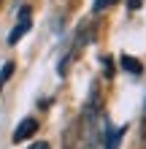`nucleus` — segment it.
Returning <instances> with one entry per match:
<instances>
[{
    "label": "nucleus",
    "mask_w": 146,
    "mask_h": 149,
    "mask_svg": "<svg viewBox=\"0 0 146 149\" xmlns=\"http://www.w3.org/2000/svg\"><path fill=\"white\" fill-rule=\"evenodd\" d=\"M35 130H38V119H33V117L22 119V122H19V127L14 130V144H19V141H24V138H30Z\"/></svg>",
    "instance_id": "f257e3e1"
},
{
    "label": "nucleus",
    "mask_w": 146,
    "mask_h": 149,
    "mask_svg": "<svg viewBox=\"0 0 146 149\" xmlns=\"http://www.w3.org/2000/svg\"><path fill=\"white\" fill-rule=\"evenodd\" d=\"M30 24H33V22H30V8H22V22L11 30V36H8V43H11V46H14V43H19V38L30 30Z\"/></svg>",
    "instance_id": "f03ea898"
},
{
    "label": "nucleus",
    "mask_w": 146,
    "mask_h": 149,
    "mask_svg": "<svg viewBox=\"0 0 146 149\" xmlns=\"http://www.w3.org/2000/svg\"><path fill=\"white\" fill-rule=\"evenodd\" d=\"M122 68H125V71H130V73H141L138 60H135V57H130V54H122Z\"/></svg>",
    "instance_id": "7ed1b4c3"
},
{
    "label": "nucleus",
    "mask_w": 146,
    "mask_h": 149,
    "mask_svg": "<svg viewBox=\"0 0 146 149\" xmlns=\"http://www.w3.org/2000/svg\"><path fill=\"white\" fill-rule=\"evenodd\" d=\"M125 130H127V125H125V127H119L116 133H111V138H108L106 149H116V146H119V141H122V136H125Z\"/></svg>",
    "instance_id": "20e7f679"
},
{
    "label": "nucleus",
    "mask_w": 146,
    "mask_h": 149,
    "mask_svg": "<svg viewBox=\"0 0 146 149\" xmlns=\"http://www.w3.org/2000/svg\"><path fill=\"white\" fill-rule=\"evenodd\" d=\"M11 73H14V63H6V65H3V71H0V90H3V84L11 79Z\"/></svg>",
    "instance_id": "39448f33"
},
{
    "label": "nucleus",
    "mask_w": 146,
    "mask_h": 149,
    "mask_svg": "<svg viewBox=\"0 0 146 149\" xmlns=\"http://www.w3.org/2000/svg\"><path fill=\"white\" fill-rule=\"evenodd\" d=\"M116 0H95V11H106V8H111Z\"/></svg>",
    "instance_id": "423d86ee"
},
{
    "label": "nucleus",
    "mask_w": 146,
    "mask_h": 149,
    "mask_svg": "<svg viewBox=\"0 0 146 149\" xmlns=\"http://www.w3.org/2000/svg\"><path fill=\"white\" fill-rule=\"evenodd\" d=\"M27 149H51L46 141H41V144H33V146H27Z\"/></svg>",
    "instance_id": "0eeeda50"
},
{
    "label": "nucleus",
    "mask_w": 146,
    "mask_h": 149,
    "mask_svg": "<svg viewBox=\"0 0 146 149\" xmlns=\"http://www.w3.org/2000/svg\"><path fill=\"white\" fill-rule=\"evenodd\" d=\"M0 3H3V0H0Z\"/></svg>",
    "instance_id": "6e6552de"
}]
</instances>
